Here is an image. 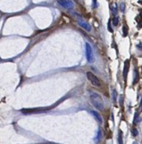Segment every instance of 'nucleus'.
Segmentation results:
<instances>
[{
  "label": "nucleus",
  "mask_w": 142,
  "mask_h": 144,
  "mask_svg": "<svg viewBox=\"0 0 142 144\" xmlns=\"http://www.w3.org/2000/svg\"><path fill=\"white\" fill-rule=\"evenodd\" d=\"M90 100L92 104L99 110H104V102L100 94L96 92H92L90 94Z\"/></svg>",
  "instance_id": "nucleus-1"
},
{
  "label": "nucleus",
  "mask_w": 142,
  "mask_h": 144,
  "mask_svg": "<svg viewBox=\"0 0 142 144\" xmlns=\"http://www.w3.org/2000/svg\"><path fill=\"white\" fill-rule=\"evenodd\" d=\"M86 76H87V78L88 80L92 83V85H94V86L95 87H100V80L98 79V77L95 76L92 72H87L86 73Z\"/></svg>",
  "instance_id": "nucleus-2"
},
{
  "label": "nucleus",
  "mask_w": 142,
  "mask_h": 144,
  "mask_svg": "<svg viewBox=\"0 0 142 144\" xmlns=\"http://www.w3.org/2000/svg\"><path fill=\"white\" fill-rule=\"evenodd\" d=\"M86 58H87V60L89 63H93L94 60H95L92 47H91V46L88 43V42L86 43Z\"/></svg>",
  "instance_id": "nucleus-3"
},
{
  "label": "nucleus",
  "mask_w": 142,
  "mask_h": 144,
  "mask_svg": "<svg viewBox=\"0 0 142 144\" xmlns=\"http://www.w3.org/2000/svg\"><path fill=\"white\" fill-rule=\"evenodd\" d=\"M58 2L61 6L67 9H72L73 7V3H72V0H58Z\"/></svg>",
  "instance_id": "nucleus-4"
},
{
  "label": "nucleus",
  "mask_w": 142,
  "mask_h": 144,
  "mask_svg": "<svg viewBox=\"0 0 142 144\" xmlns=\"http://www.w3.org/2000/svg\"><path fill=\"white\" fill-rule=\"evenodd\" d=\"M128 69H129V61L126 60L124 63V72H123V76H124V80H126V77H127L128 72Z\"/></svg>",
  "instance_id": "nucleus-5"
},
{
  "label": "nucleus",
  "mask_w": 142,
  "mask_h": 144,
  "mask_svg": "<svg viewBox=\"0 0 142 144\" xmlns=\"http://www.w3.org/2000/svg\"><path fill=\"white\" fill-rule=\"evenodd\" d=\"M78 25L81 26L82 28H84V30H86L87 31H91V26L86 22H84V21H78Z\"/></svg>",
  "instance_id": "nucleus-6"
},
{
  "label": "nucleus",
  "mask_w": 142,
  "mask_h": 144,
  "mask_svg": "<svg viewBox=\"0 0 142 144\" xmlns=\"http://www.w3.org/2000/svg\"><path fill=\"white\" fill-rule=\"evenodd\" d=\"M91 113L93 114V115L95 116V118L97 119V121L100 122V124H102L103 123V119H102V117L100 116V114L98 113V112H96V111H91Z\"/></svg>",
  "instance_id": "nucleus-7"
},
{
  "label": "nucleus",
  "mask_w": 142,
  "mask_h": 144,
  "mask_svg": "<svg viewBox=\"0 0 142 144\" xmlns=\"http://www.w3.org/2000/svg\"><path fill=\"white\" fill-rule=\"evenodd\" d=\"M140 80V76H139V73L137 70H135V77H134V84L137 83Z\"/></svg>",
  "instance_id": "nucleus-8"
},
{
  "label": "nucleus",
  "mask_w": 142,
  "mask_h": 144,
  "mask_svg": "<svg viewBox=\"0 0 142 144\" xmlns=\"http://www.w3.org/2000/svg\"><path fill=\"white\" fill-rule=\"evenodd\" d=\"M124 141H123V132L122 130H118V144H123Z\"/></svg>",
  "instance_id": "nucleus-9"
},
{
  "label": "nucleus",
  "mask_w": 142,
  "mask_h": 144,
  "mask_svg": "<svg viewBox=\"0 0 142 144\" xmlns=\"http://www.w3.org/2000/svg\"><path fill=\"white\" fill-rule=\"evenodd\" d=\"M117 98V92L115 89H113V90H112V99H113L114 103H116Z\"/></svg>",
  "instance_id": "nucleus-10"
},
{
  "label": "nucleus",
  "mask_w": 142,
  "mask_h": 144,
  "mask_svg": "<svg viewBox=\"0 0 142 144\" xmlns=\"http://www.w3.org/2000/svg\"><path fill=\"white\" fill-rule=\"evenodd\" d=\"M118 22H119V20H118V17H114L113 20H112V25L114 26H118Z\"/></svg>",
  "instance_id": "nucleus-11"
},
{
  "label": "nucleus",
  "mask_w": 142,
  "mask_h": 144,
  "mask_svg": "<svg viewBox=\"0 0 142 144\" xmlns=\"http://www.w3.org/2000/svg\"><path fill=\"white\" fill-rule=\"evenodd\" d=\"M123 31H124V36L126 37L128 34V29L126 26H124V27H123Z\"/></svg>",
  "instance_id": "nucleus-12"
},
{
  "label": "nucleus",
  "mask_w": 142,
  "mask_h": 144,
  "mask_svg": "<svg viewBox=\"0 0 142 144\" xmlns=\"http://www.w3.org/2000/svg\"><path fill=\"white\" fill-rule=\"evenodd\" d=\"M132 135L134 136V137H136V136L138 135V130L136 129H133L132 130Z\"/></svg>",
  "instance_id": "nucleus-13"
},
{
  "label": "nucleus",
  "mask_w": 142,
  "mask_h": 144,
  "mask_svg": "<svg viewBox=\"0 0 142 144\" xmlns=\"http://www.w3.org/2000/svg\"><path fill=\"white\" fill-rule=\"evenodd\" d=\"M111 10H112V12H113V14H116L117 13V5H116V4H113V8H111Z\"/></svg>",
  "instance_id": "nucleus-14"
},
{
  "label": "nucleus",
  "mask_w": 142,
  "mask_h": 144,
  "mask_svg": "<svg viewBox=\"0 0 142 144\" xmlns=\"http://www.w3.org/2000/svg\"><path fill=\"white\" fill-rule=\"evenodd\" d=\"M108 29H109V31H111V32H112V29L111 27V21H109V22H108Z\"/></svg>",
  "instance_id": "nucleus-15"
},
{
  "label": "nucleus",
  "mask_w": 142,
  "mask_h": 144,
  "mask_svg": "<svg viewBox=\"0 0 142 144\" xmlns=\"http://www.w3.org/2000/svg\"><path fill=\"white\" fill-rule=\"evenodd\" d=\"M120 8H121V10H122V11H124V8H125V6H124V3H123V4H121V6H120Z\"/></svg>",
  "instance_id": "nucleus-16"
},
{
  "label": "nucleus",
  "mask_w": 142,
  "mask_h": 144,
  "mask_svg": "<svg viewBox=\"0 0 142 144\" xmlns=\"http://www.w3.org/2000/svg\"><path fill=\"white\" fill-rule=\"evenodd\" d=\"M100 136H101V130H99V134H98V137H97V139L100 140Z\"/></svg>",
  "instance_id": "nucleus-17"
},
{
  "label": "nucleus",
  "mask_w": 142,
  "mask_h": 144,
  "mask_svg": "<svg viewBox=\"0 0 142 144\" xmlns=\"http://www.w3.org/2000/svg\"><path fill=\"white\" fill-rule=\"evenodd\" d=\"M137 47H138L139 49L142 50V42H141V43H140V44H138V45H137Z\"/></svg>",
  "instance_id": "nucleus-18"
},
{
  "label": "nucleus",
  "mask_w": 142,
  "mask_h": 144,
  "mask_svg": "<svg viewBox=\"0 0 142 144\" xmlns=\"http://www.w3.org/2000/svg\"><path fill=\"white\" fill-rule=\"evenodd\" d=\"M140 107H142V98H141V100H140Z\"/></svg>",
  "instance_id": "nucleus-19"
},
{
  "label": "nucleus",
  "mask_w": 142,
  "mask_h": 144,
  "mask_svg": "<svg viewBox=\"0 0 142 144\" xmlns=\"http://www.w3.org/2000/svg\"><path fill=\"white\" fill-rule=\"evenodd\" d=\"M139 3H140V4H142V0H140V1H139Z\"/></svg>",
  "instance_id": "nucleus-20"
},
{
  "label": "nucleus",
  "mask_w": 142,
  "mask_h": 144,
  "mask_svg": "<svg viewBox=\"0 0 142 144\" xmlns=\"http://www.w3.org/2000/svg\"><path fill=\"white\" fill-rule=\"evenodd\" d=\"M133 144H138V143H137V142H134Z\"/></svg>",
  "instance_id": "nucleus-21"
},
{
  "label": "nucleus",
  "mask_w": 142,
  "mask_h": 144,
  "mask_svg": "<svg viewBox=\"0 0 142 144\" xmlns=\"http://www.w3.org/2000/svg\"><path fill=\"white\" fill-rule=\"evenodd\" d=\"M141 71H142V66H141Z\"/></svg>",
  "instance_id": "nucleus-22"
}]
</instances>
